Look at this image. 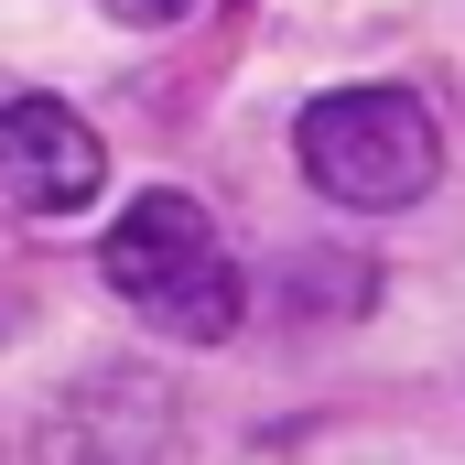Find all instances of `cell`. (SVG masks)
Segmentation results:
<instances>
[{"mask_svg": "<svg viewBox=\"0 0 465 465\" xmlns=\"http://www.w3.org/2000/svg\"><path fill=\"white\" fill-rule=\"evenodd\" d=\"M98 271H109V292L152 325V336H184V347H217L238 336V260L217 217L184 195V184H152V195H130L98 238Z\"/></svg>", "mask_w": 465, "mask_h": 465, "instance_id": "cell-1", "label": "cell"}, {"mask_svg": "<svg viewBox=\"0 0 465 465\" xmlns=\"http://www.w3.org/2000/svg\"><path fill=\"white\" fill-rule=\"evenodd\" d=\"M119 22H184V11H195V0H109Z\"/></svg>", "mask_w": 465, "mask_h": 465, "instance_id": "cell-4", "label": "cell"}, {"mask_svg": "<svg viewBox=\"0 0 465 465\" xmlns=\"http://www.w3.org/2000/svg\"><path fill=\"white\" fill-rule=\"evenodd\" d=\"M98 184H109V141L65 109V98H11L0 109V195L11 206L76 217V206H98Z\"/></svg>", "mask_w": 465, "mask_h": 465, "instance_id": "cell-3", "label": "cell"}, {"mask_svg": "<svg viewBox=\"0 0 465 465\" xmlns=\"http://www.w3.org/2000/svg\"><path fill=\"white\" fill-rule=\"evenodd\" d=\"M303 173H314V195L390 217V206L433 195L444 130H433V109L411 87H336V98L303 109Z\"/></svg>", "mask_w": 465, "mask_h": 465, "instance_id": "cell-2", "label": "cell"}]
</instances>
